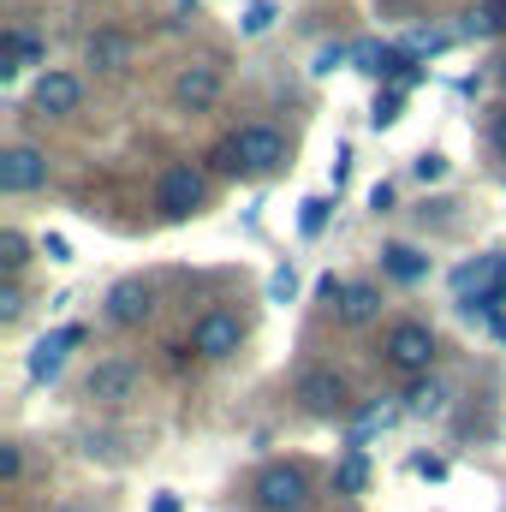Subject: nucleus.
I'll use <instances>...</instances> for the list:
<instances>
[{
  "label": "nucleus",
  "mask_w": 506,
  "mask_h": 512,
  "mask_svg": "<svg viewBox=\"0 0 506 512\" xmlns=\"http://www.w3.org/2000/svg\"><path fill=\"white\" fill-rule=\"evenodd\" d=\"M387 364L423 376V370L435 364V334H429L423 322H399V328H387Z\"/></svg>",
  "instance_id": "f257e3e1"
},
{
  "label": "nucleus",
  "mask_w": 506,
  "mask_h": 512,
  "mask_svg": "<svg viewBox=\"0 0 506 512\" xmlns=\"http://www.w3.org/2000/svg\"><path fill=\"white\" fill-rule=\"evenodd\" d=\"M245 173H274L280 161H286V137L274 126H245L239 137H233V149H227Z\"/></svg>",
  "instance_id": "f03ea898"
},
{
  "label": "nucleus",
  "mask_w": 506,
  "mask_h": 512,
  "mask_svg": "<svg viewBox=\"0 0 506 512\" xmlns=\"http://www.w3.org/2000/svg\"><path fill=\"white\" fill-rule=\"evenodd\" d=\"M304 501L310 495H304V471L298 465H268L256 477V507L262 512H298Z\"/></svg>",
  "instance_id": "7ed1b4c3"
},
{
  "label": "nucleus",
  "mask_w": 506,
  "mask_h": 512,
  "mask_svg": "<svg viewBox=\"0 0 506 512\" xmlns=\"http://www.w3.org/2000/svg\"><path fill=\"white\" fill-rule=\"evenodd\" d=\"M239 340H245V328H239V316H227V310H209V316L191 328V352H197V358H233Z\"/></svg>",
  "instance_id": "20e7f679"
},
{
  "label": "nucleus",
  "mask_w": 506,
  "mask_h": 512,
  "mask_svg": "<svg viewBox=\"0 0 506 512\" xmlns=\"http://www.w3.org/2000/svg\"><path fill=\"white\" fill-rule=\"evenodd\" d=\"M36 185H48V161L36 155V149H6L0 155V191L6 197H24V191H36Z\"/></svg>",
  "instance_id": "39448f33"
},
{
  "label": "nucleus",
  "mask_w": 506,
  "mask_h": 512,
  "mask_svg": "<svg viewBox=\"0 0 506 512\" xmlns=\"http://www.w3.org/2000/svg\"><path fill=\"white\" fill-rule=\"evenodd\" d=\"M298 399H304L310 417H340L346 411V382L334 370H304L298 376Z\"/></svg>",
  "instance_id": "423d86ee"
},
{
  "label": "nucleus",
  "mask_w": 506,
  "mask_h": 512,
  "mask_svg": "<svg viewBox=\"0 0 506 512\" xmlns=\"http://www.w3.org/2000/svg\"><path fill=\"white\" fill-rule=\"evenodd\" d=\"M84 393H90L96 405H126L131 393H137V364H126V358L96 364V370H90V382H84Z\"/></svg>",
  "instance_id": "0eeeda50"
},
{
  "label": "nucleus",
  "mask_w": 506,
  "mask_h": 512,
  "mask_svg": "<svg viewBox=\"0 0 506 512\" xmlns=\"http://www.w3.org/2000/svg\"><path fill=\"white\" fill-rule=\"evenodd\" d=\"M191 209H203V173H197V167H173V173L161 179V215L185 221Z\"/></svg>",
  "instance_id": "6e6552de"
},
{
  "label": "nucleus",
  "mask_w": 506,
  "mask_h": 512,
  "mask_svg": "<svg viewBox=\"0 0 506 512\" xmlns=\"http://www.w3.org/2000/svg\"><path fill=\"white\" fill-rule=\"evenodd\" d=\"M30 102H36V114H72L84 102V84L72 72H42L36 90H30Z\"/></svg>",
  "instance_id": "1a4fd4ad"
},
{
  "label": "nucleus",
  "mask_w": 506,
  "mask_h": 512,
  "mask_svg": "<svg viewBox=\"0 0 506 512\" xmlns=\"http://www.w3.org/2000/svg\"><path fill=\"white\" fill-rule=\"evenodd\" d=\"M173 96H179V108H209L215 96H221V66H209V60H197V66H185L179 72V84H173Z\"/></svg>",
  "instance_id": "9d476101"
},
{
  "label": "nucleus",
  "mask_w": 506,
  "mask_h": 512,
  "mask_svg": "<svg viewBox=\"0 0 506 512\" xmlns=\"http://www.w3.org/2000/svg\"><path fill=\"white\" fill-rule=\"evenodd\" d=\"M149 310H155V292H149L143 280H120V286L108 292V322H120V328H137Z\"/></svg>",
  "instance_id": "9b49d317"
},
{
  "label": "nucleus",
  "mask_w": 506,
  "mask_h": 512,
  "mask_svg": "<svg viewBox=\"0 0 506 512\" xmlns=\"http://www.w3.org/2000/svg\"><path fill=\"white\" fill-rule=\"evenodd\" d=\"M84 340V328H60V334H48V340H36V352H30V382H48L60 364H66V352Z\"/></svg>",
  "instance_id": "f8f14e48"
},
{
  "label": "nucleus",
  "mask_w": 506,
  "mask_h": 512,
  "mask_svg": "<svg viewBox=\"0 0 506 512\" xmlns=\"http://www.w3.org/2000/svg\"><path fill=\"white\" fill-rule=\"evenodd\" d=\"M352 60H358L364 72H376V78H405V72H411V54H405V48H358Z\"/></svg>",
  "instance_id": "ddd939ff"
},
{
  "label": "nucleus",
  "mask_w": 506,
  "mask_h": 512,
  "mask_svg": "<svg viewBox=\"0 0 506 512\" xmlns=\"http://www.w3.org/2000/svg\"><path fill=\"white\" fill-rule=\"evenodd\" d=\"M381 268H387L393 280H423V274H429V256L411 251V245H387V251H381Z\"/></svg>",
  "instance_id": "4468645a"
},
{
  "label": "nucleus",
  "mask_w": 506,
  "mask_h": 512,
  "mask_svg": "<svg viewBox=\"0 0 506 512\" xmlns=\"http://www.w3.org/2000/svg\"><path fill=\"white\" fill-rule=\"evenodd\" d=\"M42 60V48H36V36H24V30H12L6 36V66H0V78H12V72H24V66H36Z\"/></svg>",
  "instance_id": "2eb2a0df"
},
{
  "label": "nucleus",
  "mask_w": 506,
  "mask_h": 512,
  "mask_svg": "<svg viewBox=\"0 0 506 512\" xmlns=\"http://www.w3.org/2000/svg\"><path fill=\"white\" fill-rule=\"evenodd\" d=\"M126 54H131V42L126 36H114V30H102V36H90V66H126Z\"/></svg>",
  "instance_id": "dca6fc26"
},
{
  "label": "nucleus",
  "mask_w": 506,
  "mask_h": 512,
  "mask_svg": "<svg viewBox=\"0 0 506 512\" xmlns=\"http://www.w3.org/2000/svg\"><path fill=\"white\" fill-rule=\"evenodd\" d=\"M340 495H364V483H370V459H364V447H352L346 459H340Z\"/></svg>",
  "instance_id": "f3484780"
},
{
  "label": "nucleus",
  "mask_w": 506,
  "mask_h": 512,
  "mask_svg": "<svg viewBox=\"0 0 506 512\" xmlns=\"http://www.w3.org/2000/svg\"><path fill=\"white\" fill-rule=\"evenodd\" d=\"M376 310H381V292H376V286H352V292H346V304H340V316H346L352 328H358V322H370Z\"/></svg>",
  "instance_id": "a211bd4d"
},
{
  "label": "nucleus",
  "mask_w": 506,
  "mask_h": 512,
  "mask_svg": "<svg viewBox=\"0 0 506 512\" xmlns=\"http://www.w3.org/2000/svg\"><path fill=\"white\" fill-rule=\"evenodd\" d=\"M465 30H471V36H501V30H506V0H489V6H477V12L465 18Z\"/></svg>",
  "instance_id": "6ab92c4d"
},
{
  "label": "nucleus",
  "mask_w": 506,
  "mask_h": 512,
  "mask_svg": "<svg viewBox=\"0 0 506 512\" xmlns=\"http://www.w3.org/2000/svg\"><path fill=\"white\" fill-rule=\"evenodd\" d=\"M328 209H334V203H328V197H310V203H304V209H298V227H304V239H316V233H322V227H328Z\"/></svg>",
  "instance_id": "aec40b11"
},
{
  "label": "nucleus",
  "mask_w": 506,
  "mask_h": 512,
  "mask_svg": "<svg viewBox=\"0 0 506 512\" xmlns=\"http://www.w3.org/2000/svg\"><path fill=\"white\" fill-rule=\"evenodd\" d=\"M268 292H274V304H292V298H298V268H292V262H286V268H274Z\"/></svg>",
  "instance_id": "412c9836"
},
{
  "label": "nucleus",
  "mask_w": 506,
  "mask_h": 512,
  "mask_svg": "<svg viewBox=\"0 0 506 512\" xmlns=\"http://www.w3.org/2000/svg\"><path fill=\"white\" fill-rule=\"evenodd\" d=\"M0 262H6V274H18V268H24V239H18L12 227L0 233Z\"/></svg>",
  "instance_id": "4be33fe9"
},
{
  "label": "nucleus",
  "mask_w": 506,
  "mask_h": 512,
  "mask_svg": "<svg viewBox=\"0 0 506 512\" xmlns=\"http://www.w3.org/2000/svg\"><path fill=\"white\" fill-rule=\"evenodd\" d=\"M370 120H376V126H393V120H399V90H387V96H376Z\"/></svg>",
  "instance_id": "5701e85b"
},
{
  "label": "nucleus",
  "mask_w": 506,
  "mask_h": 512,
  "mask_svg": "<svg viewBox=\"0 0 506 512\" xmlns=\"http://www.w3.org/2000/svg\"><path fill=\"white\" fill-rule=\"evenodd\" d=\"M24 316V292L18 286H0V322H18Z\"/></svg>",
  "instance_id": "b1692460"
},
{
  "label": "nucleus",
  "mask_w": 506,
  "mask_h": 512,
  "mask_svg": "<svg viewBox=\"0 0 506 512\" xmlns=\"http://www.w3.org/2000/svg\"><path fill=\"white\" fill-rule=\"evenodd\" d=\"M18 471H24V453L6 441V447H0V477H6V483H18Z\"/></svg>",
  "instance_id": "393cba45"
},
{
  "label": "nucleus",
  "mask_w": 506,
  "mask_h": 512,
  "mask_svg": "<svg viewBox=\"0 0 506 512\" xmlns=\"http://www.w3.org/2000/svg\"><path fill=\"white\" fill-rule=\"evenodd\" d=\"M411 173H417V179H441V173H447V161H441V155H417V161H411Z\"/></svg>",
  "instance_id": "a878e982"
},
{
  "label": "nucleus",
  "mask_w": 506,
  "mask_h": 512,
  "mask_svg": "<svg viewBox=\"0 0 506 512\" xmlns=\"http://www.w3.org/2000/svg\"><path fill=\"white\" fill-rule=\"evenodd\" d=\"M411 411H441V387H417L411 393Z\"/></svg>",
  "instance_id": "bb28decb"
},
{
  "label": "nucleus",
  "mask_w": 506,
  "mask_h": 512,
  "mask_svg": "<svg viewBox=\"0 0 506 512\" xmlns=\"http://www.w3.org/2000/svg\"><path fill=\"white\" fill-rule=\"evenodd\" d=\"M42 251H48V262H72V245H66L60 233H48V239H42Z\"/></svg>",
  "instance_id": "cd10ccee"
},
{
  "label": "nucleus",
  "mask_w": 506,
  "mask_h": 512,
  "mask_svg": "<svg viewBox=\"0 0 506 512\" xmlns=\"http://www.w3.org/2000/svg\"><path fill=\"white\" fill-rule=\"evenodd\" d=\"M268 24H274V12H268V6H251V18H245V30L256 36V30H268Z\"/></svg>",
  "instance_id": "c85d7f7f"
},
{
  "label": "nucleus",
  "mask_w": 506,
  "mask_h": 512,
  "mask_svg": "<svg viewBox=\"0 0 506 512\" xmlns=\"http://www.w3.org/2000/svg\"><path fill=\"white\" fill-rule=\"evenodd\" d=\"M340 60H346V48H322V54H316V72H334Z\"/></svg>",
  "instance_id": "c756f323"
},
{
  "label": "nucleus",
  "mask_w": 506,
  "mask_h": 512,
  "mask_svg": "<svg viewBox=\"0 0 506 512\" xmlns=\"http://www.w3.org/2000/svg\"><path fill=\"white\" fill-rule=\"evenodd\" d=\"M387 203H393V185H387V179H381L376 191H370V209H376V215H381V209H387Z\"/></svg>",
  "instance_id": "7c9ffc66"
},
{
  "label": "nucleus",
  "mask_w": 506,
  "mask_h": 512,
  "mask_svg": "<svg viewBox=\"0 0 506 512\" xmlns=\"http://www.w3.org/2000/svg\"><path fill=\"white\" fill-rule=\"evenodd\" d=\"M417 477H429V483H435V477H447V465H441V459H417Z\"/></svg>",
  "instance_id": "2f4dec72"
},
{
  "label": "nucleus",
  "mask_w": 506,
  "mask_h": 512,
  "mask_svg": "<svg viewBox=\"0 0 506 512\" xmlns=\"http://www.w3.org/2000/svg\"><path fill=\"white\" fill-rule=\"evenodd\" d=\"M149 512H179V495H173V489H161V495H155V507Z\"/></svg>",
  "instance_id": "473e14b6"
},
{
  "label": "nucleus",
  "mask_w": 506,
  "mask_h": 512,
  "mask_svg": "<svg viewBox=\"0 0 506 512\" xmlns=\"http://www.w3.org/2000/svg\"><path fill=\"white\" fill-rule=\"evenodd\" d=\"M495 149L506 155V114H495Z\"/></svg>",
  "instance_id": "72a5a7b5"
}]
</instances>
